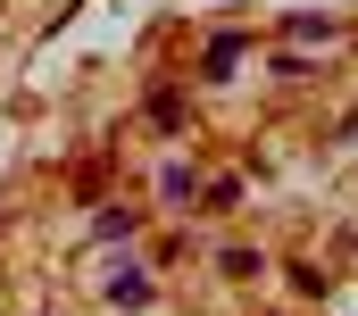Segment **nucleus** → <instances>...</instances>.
<instances>
[{
    "label": "nucleus",
    "mask_w": 358,
    "mask_h": 316,
    "mask_svg": "<svg viewBox=\"0 0 358 316\" xmlns=\"http://www.w3.org/2000/svg\"><path fill=\"white\" fill-rule=\"evenodd\" d=\"M92 234H100V241H125V234H134V217H125V208H100V225H92Z\"/></svg>",
    "instance_id": "2"
},
{
    "label": "nucleus",
    "mask_w": 358,
    "mask_h": 316,
    "mask_svg": "<svg viewBox=\"0 0 358 316\" xmlns=\"http://www.w3.org/2000/svg\"><path fill=\"white\" fill-rule=\"evenodd\" d=\"M108 300H117V308H142V300H150V275H142V266H125V275L108 283Z\"/></svg>",
    "instance_id": "1"
}]
</instances>
